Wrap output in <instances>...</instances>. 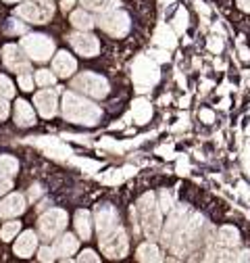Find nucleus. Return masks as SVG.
Listing matches in <instances>:
<instances>
[{
    "mask_svg": "<svg viewBox=\"0 0 250 263\" xmlns=\"http://www.w3.org/2000/svg\"><path fill=\"white\" fill-rule=\"evenodd\" d=\"M62 115L71 123L96 125L100 121L102 111L96 105H92V101H86V98L77 96L75 92H67L62 96Z\"/></svg>",
    "mask_w": 250,
    "mask_h": 263,
    "instance_id": "f257e3e1",
    "label": "nucleus"
},
{
    "mask_svg": "<svg viewBox=\"0 0 250 263\" xmlns=\"http://www.w3.org/2000/svg\"><path fill=\"white\" fill-rule=\"evenodd\" d=\"M138 213H140V221H142V230L148 238H156L161 232L163 226V217H161V207L156 205L154 194L148 192L138 201Z\"/></svg>",
    "mask_w": 250,
    "mask_h": 263,
    "instance_id": "f03ea898",
    "label": "nucleus"
},
{
    "mask_svg": "<svg viewBox=\"0 0 250 263\" xmlns=\"http://www.w3.org/2000/svg\"><path fill=\"white\" fill-rule=\"evenodd\" d=\"M132 78H134L138 92H148L156 86V82L161 78L159 65H156L150 57H138L134 61V67H132Z\"/></svg>",
    "mask_w": 250,
    "mask_h": 263,
    "instance_id": "7ed1b4c3",
    "label": "nucleus"
},
{
    "mask_svg": "<svg viewBox=\"0 0 250 263\" xmlns=\"http://www.w3.org/2000/svg\"><path fill=\"white\" fill-rule=\"evenodd\" d=\"M187 219H190V209H187L185 205H179L175 211L171 209L169 221H167V226H165V230H163V234H161L165 247H169L171 251L177 249L179 238H181V232H183V228H185Z\"/></svg>",
    "mask_w": 250,
    "mask_h": 263,
    "instance_id": "20e7f679",
    "label": "nucleus"
},
{
    "mask_svg": "<svg viewBox=\"0 0 250 263\" xmlns=\"http://www.w3.org/2000/svg\"><path fill=\"white\" fill-rule=\"evenodd\" d=\"M21 48L27 52V57L31 61H48L54 54V42L48 36L42 34H27L21 38Z\"/></svg>",
    "mask_w": 250,
    "mask_h": 263,
    "instance_id": "39448f33",
    "label": "nucleus"
},
{
    "mask_svg": "<svg viewBox=\"0 0 250 263\" xmlns=\"http://www.w3.org/2000/svg\"><path fill=\"white\" fill-rule=\"evenodd\" d=\"M17 15L29 23H48L54 15V5L52 0H29L17 7Z\"/></svg>",
    "mask_w": 250,
    "mask_h": 263,
    "instance_id": "423d86ee",
    "label": "nucleus"
},
{
    "mask_svg": "<svg viewBox=\"0 0 250 263\" xmlns=\"http://www.w3.org/2000/svg\"><path fill=\"white\" fill-rule=\"evenodd\" d=\"M71 88H75L77 92L81 94H88L92 98H105L109 94V82L96 73H79L73 82H71Z\"/></svg>",
    "mask_w": 250,
    "mask_h": 263,
    "instance_id": "0eeeda50",
    "label": "nucleus"
},
{
    "mask_svg": "<svg viewBox=\"0 0 250 263\" xmlns=\"http://www.w3.org/2000/svg\"><path fill=\"white\" fill-rule=\"evenodd\" d=\"M65 226H67V213L62 209H48L44 215H40V221H38L40 236L44 240L56 238L65 230Z\"/></svg>",
    "mask_w": 250,
    "mask_h": 263,
    "instance_id": "6e6552de",
    "label": "nucleus"
},
{
    "mask_svg": "<svg viewBox=\"0 0 250 263\" xmlns=\"http://www.w3.org/2000/svg\"><path fill=\"white\" fill-rule=\"evenodd\" d=\"M96 23L100 25L102 31H107L113 38H123L130 31V15L123 11H115V9L102 13Z\"/></svg>",
    "mask_w": 250,
    "mask_h": 263,
    "instance_id": "1a4fd4ad",
    "label": "nucleus"
},
{
    "mask_svg": "<svg viewBox=\"0 0 250 263\" xmlns=\"http://www.w3.org/2000/svg\"><path fill=\"white\" fill-rule=\"evenodd\" d=\"M128 247H130L128 234H125V230L119 228V226L100 238V249H102V253L109 259H121V257H125V253H128Z\"/></svg>",
    "mask_w": 250,
    "mask_h": 263,
    "instance_id": "9d476101",
    "label": "nucleus"
},
{
    "mask_svg": "<svg viewBox=\"0 0 250 263\" xmlns=\"http://www.w3.org/2000/svg\"><path fill=\"white\" fill-rule=\"evenodd\" d=\"M3 63L5 67L15 71V73H29V57L27 52L21 48V46H15V44H9L3 48Z\"/></svg>",
    "mask_w": 250,
    "mask_h": 263,
    "instance_id": "9b49d317",
    "label": "nucleus"
},
{
    "mask_svg": "<svg viewBox=\"0 0 250 263\" xmlns=\"http://www.w3.org/2000/svg\"><path fill=\"white\" fill-rule=\"evenodd\" d=\"M94 223H96V232L102 238L105 234H109L111 230H115L119 226V215L115 211V207L111 205H100L96 209V215H94Z\"/></svg>",
    "mask_w": 250,
    "mask_h": 263,
    "instance_id": "f8f14e48",
    "label": "nucleus"
},
{
    "mask_svg": "<svg viewBox=\"0 0 250 263\" xmlns=\"http://www.w3.org/2000/svg\"><path fill=\"white\" fill-rule=\"evenodd\" d=\"M69 42H71V46L75 48V52H79V54H84V57H96L98 52H100V44H98V40L94 38L92 34H73L71 38H69Z\"/></svg>",
    "mask_w": 250,
    "mask_h": 263,
    "instance_id": "ddd939ff",
    "label": "nucleus"
},
{
    "mask_svg": "<svg viewBox=\"0 0 250 263\" xmlns=\"http://www.w3.org/2000/svg\"><path fill=\"white\" fill-rule=\"evenodd\" d=\"M34 144H38L40 148H44V153L48 157H54V159H69L73 153L67 144H62L58 138H34L31 140Z\"/></svg>",
    "mask_w": 250,
    "mask_h": 263,
    "instance_id": "4468645a",
    "label": "nucleus"
},
{
    "mask_svg": "<svg viewBox=\"0 0 250 263\" xmlns=\"http://www.w3.org/2000/svg\"><path fill=\"white\" fill-rule=\"evenodd\" d=\"M34 105L38 107L42 117H52L56 113V90L44 88L42 92H38L34 96Z\"/></svg>",
    "mask_w": 250,
    "mask_h": 263,
    "instance_id": "2eb2a0df",
    "label": "nucleus"
},
{
    "mask_svg": "<svg viewBox=\"0 0 250 263\" xmlns=\"http://www.w3.org/2000/svg\"><path fill=\"white\" fill-rule=\"evenodd\" d=\"M25 211V196L23 194H9L7 199L0 203V215L3 217H15Z\"/></svg>",
    "mask_w": 250,
    "mask_h": 263,
    "instance_id": "dca6fc26",
    "label": "nucleus"
},
{
    "mask_svg": "<svg viewBox=\"0 0 250 263\" xmlns=\"http://www.w3.org/2000/svg\"><path fill=\"white\" fill-rule=\"evenodd\" d=\"M52 67H54V71L60 76V78H69L73 71H75V59L69 54V52H65V50H60L56 57H54V61H52Z\"/></svg>",
    "mask_w": 250,
    "mask_h": 263,
    "instance_id": "f3484780",
    "label": "nucleus"
},
{
    "mask_svg": "<svg viewBox=\"0 0 250 263\" xmlns=\"http://www.w3.org/2000/svg\"><path fill=\"white\" fill-rule=\"evenodd\" d=\"M36 247H38L36 234L31 232V230H27V232H23V234L17 238V242H15V255H19V257H29L31 253L36 251Z\"/></svg>",
    "mask_w": 250,
    "mask_h": 263,
    "instance_id": "a211bd4d",
    "label": "nucleus"
},
{
    "mask_svg": "<svg viewBox=\"0 0 250 263\" xmlns=\"http://www.w3.org/2000/svg\"><path fill=\"white\" fill-rule=\"evenodd\" d=\"M15 121H17L19 127H31L36 123V115H34V109L29 107V103L17 101V105H15Z\"/></svg>",
    "mask_w": 250,
    "mask_h": 263,
    "instance_id": "6ab92c4d",
    "label": "nucleus"
},
{
    "mask_svg": "<svg viewBox=\"0 0 250 263\" xmlns=\"http://www.w3.org/2000/svg\"><path fill=\"white\" fill-rule=\"evenodd\" d=\"M130 117H134L136 123H146V121H150V117H152V105H150L148 101H144V98H136L134 105H132Z\"/></svg>",
    "mask_w": 250,
    "mask_h": 263,
    "instance_id": "aec40b11",
    "label": "nucleus"
},
{
    "mask_svg": "<svg viewBox=\"0 0 250 263\" xmlns=\"http://www.w3.org/2000/svg\"><path fill=\"white\" fill-rule=\"evenodd\" d=\"M75 230H77L81 240H90V236H92V215H90V211L81 209V211L75 213Z\"/></svg>",
    "mask_w": 250,
    "mask_h": 263,
    "instance_id": "412c9836",
    "label": "nucleus"
},
{
    "mask_svg": "<svg viewBox=\"0 0 250 263\" xmlns=\"http://www.w3.org/2000/svg\"><path fill=\"white\" fill-rule=\"evenodd\" d=\"M77 247H79L77 238H75L73 234H65L62 238L56 240V245H54V253H56L58 257H69V255H75Z\"/></svg>",
    "mask_w": 250,
    "mask_h": 263,
    "instance_id": "4be33fe9",
    "label": "nucleus"
},
{
    "mask_svg": "<svg viewBox=\"0 0 250 263\" xmlns=\"http://www.w3.org/2000/svg\"><path fill=\"white\" fill-rule=\"evenodd\" d=\"M219 245L225 247V249H234L240 245V232L234 228V226H223L221 230H219Z\"/></svg>",
    "mask_w": 250,
    "mask_h": 263,
    "instance_id": "5701e85b",
    "label": "nucleus"
},
{
    "mask_svg": "<svg viewBox=\"0 0 250 263\" xmlns=\"http://www.w3.org/2000/svg\"><path fill=\"white\" fill-rule=\"evenodd\" d=\"M156 44L163 46V48H173L177 44V38H175V29L167 27V25H159L156 29Z\"/></svg>",
    "mask_w": 250,
    "mask_h": 263,
    "instance_id": "b1692460",
    "label": "nucleus"
},
{
    "mask_svg": "<svg viewBox=\"0 0 250 263\" xmlns=\"http://www.w3.org/2000/svg\"><path fill=\"white\" fill-rule=\"evenodd\" d=\"M138 259L140 261H163V253L159 251V247L152 245V242H146V245H140L138 247Z\"/></svg>",
    "mask_w": 250,
    "mask_h": 263,
    "instance_id": "393cba45",
    "label": "nucleus"
},
{
    "mask_svg": "<svg viewBox=\"0 0 250 263\" xmlns=\"http://www.w3.org/2000/svg\"><path fill=\"white\" fill-rule=\"evenodd\" d=\"M81 5H84V9H88V11L107 13V11H113V9L119 5V0H81Z\"/></svg>",
    "mask_w": 250,
    "mask_h": 263,
    "instance_id": "a878e982",
    "label": "nucleus"
},
{
    "mask_svg": "<svg viewBox=\"0 0 250 263\" xmlns=\"http://www.w3.org/2000/svg\"><path fill=\"white\" fill-rule=\"evenodd\" d=\"M71 23H73V27H77V29H81V31H88V29H92L94 19H92L86 11H75V13L71 15Z\"/></svg>",
    "mask_w": 250,
    "mask_h": 263,
    "instance_id": "bb28decb",
    "label": "nucleus"
},
{
    "mask_svg": "<svg viewBox=\"0 0 250 263\" xmlns=\"http://www.w3.org/2000/svg\"><path fill=\"white\" fill-rule=\"evenodd\" d=\"M17 170H19V161L15 157H9V155L0 157V174L13 176V174H17Z\"/></svg>",
    "mask_w": 250,
    "mask_h": 263,
    "instance_id": "cd10ccee",
    "label": "nucleus"
},
{
    "mask_svg": "<svg viewBox=\"0 0 250 263\" xmlns=\"http://www.w3.org/2000/svg\"><path fill=\"white\" fill-rule=\"evenodd\" d=\"M71 163L73 165H77V167H81L84 172H88V174H94L96 170H100L102 167V163L100 161H90V159H71Z\"/></svg>",
    "mask_w": 250,
    "mask_h": 263,
    "instance_id": "c85d7f7f",
    "label": "nucleus"
},
{
    "mask_svg": "<svg viewBox=\"0 0 250 263\" xmlns=\"http://www.w3.org/2000/svg\"><path fill=\"white\" fill-rule=\"evenodd\" d=\"M19 230H21L19 221H7L5 228H3V232H0V238H3L5 242H9V240H13L19 234Z\"/></svg>",
    "mask_w": 250,
    "mask_h": 263,
    "instance_id": "c756f323",
    "label": "nucleus"
},
{
    "mask_svg": "<svg viewBox=\"0 0 250 263\" xmlns=\"http://www.w3.org/2000/svg\"><path fill=\"white\" fill-rule=\"evenodd\" d=\"M173 29H175V34H181V31L187 29V11L185 9H179L177 15L173 17Z\"/></svg>",
    "mask_w": 250,
    "mask_h": 263,
    "instance_id": "7c9ffc66",
    "label": "nucleus"
},
{
    "mask_svg": "<svg viewBox=\"0 0 250 263\" xmlns=\"http://www.w3.org/2000/svg\"><path fill=\"white\" fill-rule=\"evenodd\" d=\"M159 205H161V211L171 213V209H173V205H175V199H173V194H171L169 190H161V201H159Z\"/></svg>",
    "mask_w": 250,
    "mask_h": 263,
    "instance_id": "2f4dec72",
    "label": "nucleus"
},
{
    "mask_svg": "<svg viewBox=\"0 0 250 263\" xmlns=\"http://www.w3.org/2000/svg\"><path fill=\"white\" fill-rule=\"evenodd\" d=\"M0 96H5V98H13L15 96L13 82L7 76H0Z\"/></svg>",
    "mask_w": 250,
    "mask_h": 263,
    "instance_id": "473e14b6",
    "label": "nucleus"
},
{
    "mask_svg": "<svg viewBox=\"0 0 250 263\" xmlns=\"http://www.w3.org/2000/svg\"><path fill=\"white\" fill-rule=\"evenodd\" d=\"M36 82H38L42 88H48V86L54 84V73H50V71H46V69H40V71L36 73Z\"/></svg>",
    "mask_w": 250,
    "mask_h": 263,
    "instance_id": "72a5a7b5",
    "label": "nucleus"
},
{
    "mask_svg": "<svg viewBox=\"0 0 250 263\" xmlns=\"http://www.w3.org/2000/svg\"><path fill=\"white\" fill-rule=\"evenodd\" d=\"M19 86H21V90L31 92L34 90V80H31L29 73H19Z\"/></svg>",
    "mask_w": 250,
    "mask_h": 263,
    "instance_id": "f704fd0d",
    "label": "nucleus"
},
{
    "mask_svg": "<svg viewBox=\"0 0 250 263\" xmlns=\"http://www.w3.org/2000/svg\"><path fill=\"white\" fill-rule=\"evenodd\" d=\"M209 50L215 52V54L221 52V50H223V42H221V38H219V36H211V38H209Z\"/></svg>",
    "mask_w": 250,
    "mask_h": 263,
    "instance_id": "c9c22d12",
    "label": "nucleus"
},
{
    "mask_svg": "<svg viewBox=\"0 0 250 263\" xmlns=\"http://www.w3.org/2000/svg\"><path fill=\"white\" fill-rule=\"evenodd\" d=\"M38 259H40V261H46V263H50V261H54V249H48V247H42V249L38 251Z\"/></svg>",
    "mask_w": 250,
    "mask_h": 263,
    "instance_id": "e433bc0d",
    "label": "nucleus"
},
{
    "mask_svg": "<svg viewBox=\"0 0 250 263\" xmlns=\"http://www.w3.org/2000/svg\"><path fill=\"white\" fill-rule=\"evenodd\" d=\"M7 31H9V34H25V27H23L19 21L11 19L9 25H7Z\"/></svg>",
    "mask_w": 250,
    "mask_h": 263,
    "instance_id": "4c0bfd02",
    "label": "nucleus"
},
{
    "mask_svg": "<svg viewBox=\"0 0 250 263\" xmlns=\"http://www.w3.org/2000/svg\"><path fill=\"white\" fill-rule=\"evenodd\" d=\"M11 188H13V182H11V178H9V176H5V174H0V194L9 192Z\"/></svg>",
    "mask_w": 250,
    "mask_h": 263,
    "instance_id": "58836bf2",
    "label": "nucleus"
},
{
    "mask_svg": "<svg viewBox=\"0 0 250 263\" xmlns=\"http://www.w3.org/2000/svg\"><path fill=\"white\" fill-rule=\"evenodd\" d=\"M98 259H100V257L94 253V251H84V253L77 257V261H81V263H88V261H94V263H96Z\"/></svg>",
    "mask_w": 250,
    "mask_h": 263,
    "instance_id": "ea45409f",
    "label": "nucleus"
},
{
    "mask_svg": "<svg viewBox=\"0 0 250 263\" xmlns=\"http://www.w3.org/2000/svg\"><path fill=\"white\" fill-rule=\"evenodd\" d=\"M9 117V98L0 96V119H7Z\"/></svg>",
    "mask_w": 250,
    "mask_h": 263,
    "instance_id": "a19ab883",
    "label": "nucleus"
},
{
    "mask_svg": "<svg viewBox=\"0 0 250 263\" xmlns=\"http://www.w3.org/2000/svg\"><path fill=\"white\" fill-rule=\"evenodd\" d=\"M242 163H244V170L250 174V146L244 148V153H242Z\"/></svg>",
    "mask_w": 250,
    "mask_h": 263,
    "instance_id": "79ce46f5",
    "label": "nucleus"
},
{
    "mask_svg": "<svg viewBox=\"0 0 250 263\" xmlns=\"http://www.w3.org/2000/svg\"><path fill=\"white\" fill-rule=\"evenodd\" d=\"M200 119H202L204 123H213V121H215V113L209 111V109H202V111H200Z\"/></svg>",
    "mask_w": 250,
    "mask_h": 263,
    "instance_id": "37998d69",
    "label": "nucleus"
},
{
    "mask_svg": "<svg viewBox=\"0 0 250 263\" xmlns=\"http://www.w3.org/2000/svg\"><path fill=\"white\" fill-rule=\"evenodd\" d=\"M150 54H154V57H156V59H159L161 63H167V61H169V54H167L165 50H152Z\"/></svg>",
    "mask_w": 250,
    "mask_h": 263,
    "instance_id": "c03bdc74",
    "label": "nucleus"
},
{
    "mask_svg": "<svg viewBox=\"0 0 250 263\" xmlns=\"http://www.w3.org/2000/svg\"><path fill=\"white\" fill-rule=\"evenodd\" d=\"M234 261H250V251H242V253H238V257H236Z\"/></svg>",
    "mask_w": 250,
    "mask_h": 263,
    "instance_id": "a18cd8bd",
    "label": "nucleus"
},
{
    "mask_svg": "<svg viewBox=\"0 0 250 263\" xmlns=\"http://www.w3.org/2000/svg\"><path fill=\"white\" fill-rule=\"evenodd\" d=\"M238 7L246 13H250V0H238Z\"/></svg>",
    "mask_w": 250,
    "mask_h": 263,
    "instance_id": "49530a36",
    "label": "nucleus"
},
{
    "mask_svg": "<svg viewBox=\"0 0 250 263\" xmlns=\"http://www.w3.org/2000/svg\"><path fill=\"white\" fill-rule=\"evenodd\" d=\"M73 3H75V0H62V3H60V9H62V11H69V9L73 7Z\"/></svg>",
    "mask_w": 250,
    "mask_h": 263,
    "instance_id": "de8ad7c7",
    "label": "nucleus"
},
{
    "mask_svg": "<svg viewBox=\"0 0 250 263\" xmlns=\"http://www.w3.org/2000/svg\"><path fill=\"white\" fill-rule=\"evenodd\" d=\"M196 9H198V11H200L204 17H209V9L204 7V3H200V0H198V3H196Z\"/></svg>",
    "mask_w": 250,
    "mask_h": 263,
    "instance_id": "09e8293b",
    "label": "nucleus"
},
{
    "mask_svg": "<svg viewBox=\"0 0 250 263\" xmlns=\"http://www.w3.org/2000/svg\"><path fill=\"white\" fill-rule=\"evenodd\" d=\"M40 192H42V188H40V186H34V188L29 190V196H31V199H36V196H38Z\"/></svg>",
    "mask_w": 250,
    "mask_h": 263,
    "instance_id": "8fccbe9b",
    "label": "nucleus"
},
{
    "mask_svg": "<svg viewBox=\"0 0 250 263\" xmlns=\"http://www.w3.org/2000/svg\"><path fill=\"white\" fill-rule=\"evenodd\" d=\"M240 192L246 196V199H250V192H248V186L246 184H240Z\"/></svg>",
    "mask_w": 250,
    "mask_h": 263,
    "instance_id": "3c124183",
    "label": "nucleus"
},
{
    "mask_svg": "<svg viewBox=\"0 0 250 263\" xmlns=\"http://www.w3.org/2000/svg\"><path fill=\"white\" fill-rule=\"evenodd\" d=\"M161 3H163V5H169V3H171V0H161Z\"/></svg>",
    "mask_w": 250,
    "mask_h": 263,
    "instance_id": "603ef678",
    "label": "nucleus"
},
{
    "mask_svg": "<svg viewBox=\"0 0 250 263\" xmlns=\"http://www.w3.org/2000/svg\"><path fill=\"white\" fill-rule=\"evenodd\" d=\"M5 3H17V0H5Z\"/></svg>",
    "mask_w": 250,
    "mask_h": 263,
    "instance_id": "864d4df0",
    "label": "nucleus"
}]
</instances>
